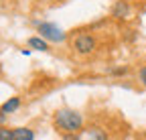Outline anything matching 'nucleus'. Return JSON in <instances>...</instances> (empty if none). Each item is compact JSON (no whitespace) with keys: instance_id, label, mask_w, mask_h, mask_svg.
<instances>
[{"instance_id":"nucleus-1","label":"nucleus","mask_w":146,"mask_h":140,"mask_svg":"<svg viewBox=\"0 0 146 140\" xmlns=\"http://www.w3.org/2000/svg\"><path fill=\"white\" fill-rule=\"evenodd\" d=\"M53 124L59 132L63 134H79V130L83 128V116L77 110L71 108H61L55 112L53 116Z\"/></svg>"},{"instance_id":"nucleus-2","label":"nucleus","mask_w":146,"mask_h":140,"mask_svg":"<svg viewBox=\"0 0 146 140\" xmlns=\"http://www.w3.org/2000/svg\"><path fill=\"white\" fill-rule=\"evenodd\" d=\"M36 31H39V37H43L49 43H63L67 39V33L55 23H47V21H36L35 23Z\"/></svg>"},{"instance_id":"nucleus-3","label":"nucleus","mask_w":146,"mask_h":140,"mask_svg":"<svg viewBox=\"0 0 146 140\" xmlns=\"http://www.w3.org/2000/svg\"><path fill=\"white\" fill-rule=\"evenodd\" d=\"M96 47H98V41H96L94 35H89V33H81L73 39V51H75L77 55H89V53L96 51Z\"/></svg>"},{"instance_id":"nucleus-4","label":"nucleus","mask_w":146,"mask_h":140,"mask_svg":"<svg viewBox=\"0 0 146 140\" xmlns=\"http://www.w3.org/2000/svg\"><path fill=\"white\" fill-rule=\"evenodd\" d=\"M110 14H112L114 21L124 23V21H128V19L132 16V6H130V2H128V0H116Z\"/></svg>"},{"instance_id":"nucleus-5","label":"nucleus","mask_w":146,"mask_h":140,"mask_svg":"<svg viewBox=\"0 0 146 140\" xmlns=\"http://www.w3.org/2000/svg\"><path fill=\"white\" fill-rule=\"evenodd\" d=\"M18 108H21V98H10V100H6L2 106H0V114L2 116H8V114H14Z\"/></svg>"},{"instance_id":"nucleus-6","label":"nucleus","mask_w":146,"mask_h":140,"mask_svg":"<svg viewBox=\"0 0 146 140\" xmlns=\"http://www.w3.org/2000/svg\"><path fill=\"white\" fill-rule=\"evenodd\" d=\"M12 140H35V132L31 128H12Z\"/></svg>"},{"instance_id":"nucleus-7","label":"nucleus","mask_w":146,"mask_h":140,"mask_svg":"<svg viewBox=\"0 0 146 140\" xmlns=\"http://www.w3.org/2000/svg\"><path fill=\"white\" fill-rule=\"evenodd\" d=\"M29 47L35 49V51H49V41H45L43 37H31Z\"/></svg>"},{"instance_id":"nucleus-8","label":"nucleus","mask_w":146,"mask_h":140,"mask_svg":"<svg viewBox=\"0 0 146 140\" xmlns=\"http://www.w3.org/2000/svg\"><path fill=\"white\" fill-rule=\"evenodd\" d=\"M87 136H89L91 140H108V132H106L104 128H98V126H91V128L87 130Z\"/></svg>"},{"instance_id":"nucleus-9","label":"nucleus","mask_w":146,"mask_h":140,"mask_svg":"<svg viewBox=\"0 0 146 140\" xmlns=\"http://www.w3.org/2000/svg\"><path fill=\"white\" fill-rule=\"evenodd\" d=\"M130 69H128L126 65H122V67H112V69H108V73L110 75H116V77H122V75H126Z\"/></svg>"},{"instance_id":"nucleus-10","label":"nucleus","mask_w":146,"mask_h":140,"mask_svg":"<svg viewBox=\"0 0 146 140\" xmlns=\"http://www.w3.org/2000/svg\"><path fill=\"white\" fill-rule=\"evenodd\" d=\"M0 140H12V130L0 124Z\"/></svg>"},{"instance_id":"nucleus-11","label":"nucleus","mask_w":146,"mask_h":140,"mask_svg":"<svg viewBox=\"0 0 146 140\" xmlns=\"http://www.w3.org/2000/svg\"><path fill=\"white\" fill-rule=\"evenodd\" d=\"M138 79H140V83L146 87V65H144V67L140 69V71H138Z\"/></svg>"},{"instance_id":"nucleus-12","label":"nucleus","mask_w":146,"mask_h":140,"mask_svg":"<svg viewBox=\"0 0 146 140\" xmlns=\"http://www.w3.org/2000/svg\"><path fill=\"white\" fill-rule=\"evenodd\" d=\"M61 140H81V138H79V134H63Z\"/></svg>"},{"instance_id":"nucleus-13","label":"nucleus","mask_w":146,"mask_h":140,"mask_svg":"<svg viewBox=\"0 0 146 140\" xmlns=\"http://www.w3.org/2000/svg\"><path fill=\"white\" fill-rule=\"evenodd\" d=\"M136 2H144V0H136Z\"/></svg>"}]
</instances>
